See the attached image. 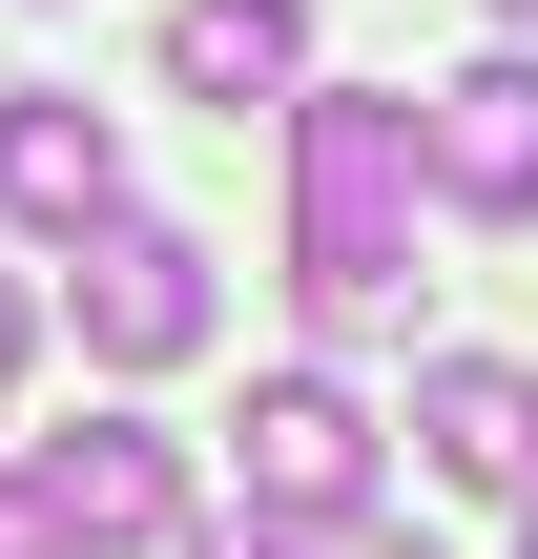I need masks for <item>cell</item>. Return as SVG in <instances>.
Segmentation results:
<instances>
[{"label":"cell","mask_w":538,"mask_h":559,"mask_svg":"<svg viewBox=\"0 0 538 559\" xmlns=\"http://www.w3.org/2000/svg\"><path fill=\"white\" fill-rule=\"evenodd\" d=\"M21 498H41V539H62V559L187 539V456H166L145 415H83V436H41V456H21Z\"/></svg>","instance_id":"5"},{"label":"cell","mask_w":538,"mask_h":559,"mask_svg":"<svg viewBox=\"0 0 538 559\" xmlns=\"http://www.w3.org/2000/svg\"><path fill=\"white\" fill-rule=\"evenodd\" d=\"M166 83L228 104V124L290 104V83H311V0H166Z\"/></svg>","instance_id":"8"},{"label":"cell","mask_w":538,"mask_h":559,"mask_svg":"<svg viewBox=\"0 0 538 559\" xmlns=\"http://www.w3.org/2000/svg\"><path fill=\"white\" fill-rule=\"evenodd\" d=\"M21 353H41V290H21V270H0V394H21Z\"/></svg>","instance_id":"10"},{"label":"cell","mask_w":538,"mask_h":559,"mask_svg":"<svg viewBox=\"0 0 538 559\" xmlns=\"http://www.w3.org/2000/svg\"><path fill=\"white\" fill-rule=\"evenodd\" d=\"M498 21H538V0H498Z\"/></svg>","instance_id":"12"},{"label":"cell","mask_w":538,"mask_h":559,"mask_svg":"<svg viewBox=\"0 0 538 559\" xmlns=\"http://www.w3.org/2000/svg\"><path fill=\"white\" fill-rule=\"evenodd\" d=\"M270 559H435V539H394V519L352 498V519H311V539H270Z\"/></svg>","instance_id":"9"},{"label":"cell","mask_w":538,"mask_h":559,"mask_svg":"<svg viewBox=\"0 0 538 559\" xmlns=\"http://www.w3.org/2000/svg\"><path fill=\"white\" fill-rule=\"evenodd\" d=\"M124 207V124L83 104V83H0V228H104Z\"/></svg>","instance_id":"6"},{"label":"cell","mask_w":538,"mask_h":559,"mask_svg":"<svg viewBox=\"0 0 538 559\" xmlns=\"http://www.w3.org/2000/svg\"><path fill=\"white\" fill-rule=\"evenodd\" d=\"M0 559H62V539H41V498H21V477H0Z\"/></svg>","instance_id":"11"},{"label":"cell","mask_w":538,"mask_h":559,"mask_svg":"<svg viewBox=\"0 0 538 559\" xmlns=\"http://www.w3.org/2000/svg\"><path fill=\"white\" fill-rule=\"evenodd\" d=\"M62 311H83V353H104V373H187V353H207V249H187V228H145V207H104Z\"/></svg>","instance_id":"4"},{"label":"cell","mask_w":538,"mask_h":559,"mask_svg":"<svg viewBox=\"0 0 538 559\" xmlns=\"http://www.w3.org/2000/svg\"><path fill=\"white\" fill-rule=\"evenodd\" d=\"M415 83H311L290 104V290L311 332H373L415 311Z\"/></svg>","instance_id":"1"},{"label":"cell","mask_w":538,"mask_h":559,"mask_svg":"<svg viewBox=\"0 0 538 559\" xmlns=\"http://www.w3.org/2000/svg\"><path fill=\"white\" fill-rule=\"evenodd\" d=\"M352 498H373L352 373H270V394L228 415V519H207V559H270V539H311V519H352Z\"/></svg>","instance_id":"2"},{"label":"cell","mask_w":538,"mask_h":559,"mask_svg":"<svg viewBox=\"0 0 538 559\" xmlns=\"http://www.w3.org/2000/svg\"><path fill=\"white\" fill-rule=\"evenodd\" d=\"M415 456H435L456 498H538V373L518 353H435V373H415Z\"/></svg>","instance_id":"7"},{"label":"cell","mask_w":538,"mask_h":559,"mask_svg":"<svg viewBox=\"0 0 538 559\" xmlns=\"http://www.w3.org/2000/svg\"><path fill=\"white\" fill-rule=\"evenodd\" d=\"M518 519H538V498H518Z\"/></svg>","instance_id":"13"},{"label":"cell","mask_w":538,"mask_h":559,"mask_svg":"<svg viewBox=\"0 0 538 559\" xmlns=\"http://www.w3.org/2000/svg\"><path fill=\"white\" fill-rule=\"evenodd\" d=\"M415 187L435 207H477V228H538V62H456V83H415Z\"/></svg>","instance_id":"3"}]
</instances>
